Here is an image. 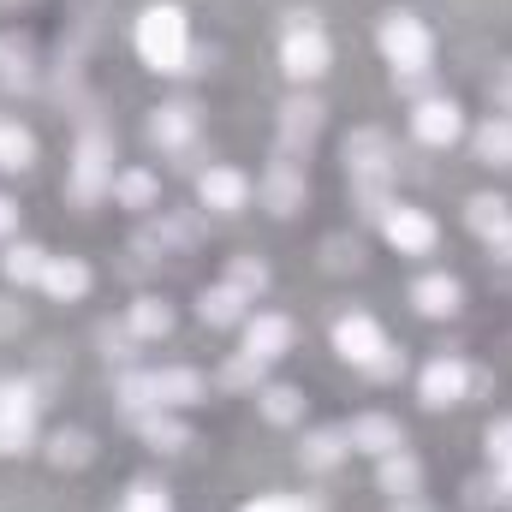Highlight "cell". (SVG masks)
Masks as SVG:
<instances>
[{"label": "cell", "instance_id": "1", "mask_svg": "<svg viewBox=\"0 0 512 512\" xmlns=\"http://www.w3.org/2000/svg\"><path fill=\"white\" fill-rule=\"evenodd\" d=\"M393 167H399V155H393L387 131L358 126L346 137V179H352V197H358V209L370 221H382L393 209Z\"/></svg>", "mask_w": 512, "mask_h": 512}, {"label": "cell", "instance_id": "2", "mask_svg": "<svg viewBox=\"0 0 512 512\" xmlns=\"http://www.w3.org/2000/svg\"><path fill=\"white\" fill-rule=\"evenodd\" d=\"M137 54L149 72H191V24L179 6H143L137 18Z\"/></svg>", "mask_w": 512, "mask_h": 512}, {"label": "cell", "instance_id": "3", "mask_svg": "<svg viewBox=\"0 0 512 512\" xmlns=\"http://www.w3.org/2000/svg\"><path fill=\"white\" fill-rule=\"evenodd\" d=\"M334 352H340L352 370H370L376 382L399 376V358H393V346H387L382 322H376V316H364V310H352V316H340V322H334Z\"/></svg>", "mask_w": 512, "mask_h": 512}, {"label": "cell", "instance_id": "4", "mask_svg": "<svg viewBox=\"0 0 512 512\" xmlns=\"http://www.w3.org/2000/svg\"><path fill=\"white\" fill-rule=\"evenodd\" d=\"M376 42H382L393 78H417V72H429V60H435V36H429V24L411 18V12H387L382 30H376Z\"/></svg>", "mask_w": 512, "mask_h": 512}, {"label": "cell", "instance_id": "5", "mask_svg": "<svg viewBox=\"0 0 512 512\" xmlns=\"http://www.w3.org/2000/svg\"><path fill=\"white\" fill-rule=\"evenodd\" d=\"M114 197V143L102 126H84L78 149H72V203H102Z\"/></svg>", "mask_w": 512, "mask_h": 512}, {"label": "cell", "instance_id": "6", "mask_svg": "<svg viewBox=\"0 0 512 512\" xmlns=\"http://www.w3.org/2000/svg\"><path fill=\"white\" fill-rule=\"evenodd\" d=\"M328 60H334V48H328L322 24H316L310 12H292V24H286V36H280V66H286V78H292V84H316V78L328 72Z\"/></svg>", "mask_w": 512, "mask_h": 512}, {"label": "cell", "instance_id": "7", "mask_svg": "<svg viewBox=\"0 0 512 512\" xmlns=\"http://www.w3.org/2000/svg\"><path fill=\"white\" fill-rule=\"evenodd\" d=\"M36 441V387L0 382V453H30Z\"/></svg>", "mask_w": 512, "mask_h": 512}, {"label": "cell", "instance_id": "8", "mask_svg": "<svg viewBox=\"0 0 512 512\" xmlns=\"http://www.w3.org/2000/svg\"><path fill=\"white\" fill-rule=\"evenodd\" d=\"M382 239H387L399 256H429V251H435V239H441V227H435L423 209H405V203H393V209L382 215Z\"/></svg>", "mask_w": 512, "mask_h": 512}, {"label": "cell", "instance_id": "9", "mask_svg": "<svg viewBox=\"0 0 512 512\" xmlns=\"http://www.w3.org/2000/svg\"><path fill=\"white\" fill-rule=\"evenodd\" d=\"M251 191L256 185L239 167H227V161H215V167L197 173V197H203V209H215V215H239V209L251 203Z\"/></svg>", "mask_w": 512, "mask_h": 512}, {"label": "cell", "instance_id": "10", "mask_svg": "<svg viewBox=\"0 0 512 512\" xmlns=\"http://www.w3.org/2000/svg\"><path fill=\"white\" fill-rule=\"evenodd\" d=\"M465 387H471V370H465L459 358H429L423 376H417V399H423L429 411H447V405L465 399Z\"/></svg>", "mask_w": 512, "mask_h": 512}, {"label": "cell", "instance_id": "11", "mask_svg": "<svg viewBox=\"0 0 512 512\" xmlns=\"http://www.w3.org/2000/svg\"><path fill=\"white\" fill-rule=\"evenodd\" d=\"M411 131H417V143H429V149H447V143H459L465 114H459V102H447V96H429V102H417V108H411Z\"/></svg>", "mask_w": 512, "mask_h": 512}, {"label": "cell", "instance_id": "12", "mask_svg": "<svg viewBox=\"0 0 512 512\" xmlns=\"http://www.w3.org/2000/svg\"><path fill=\"white\" fill-rule=\"evenodd\" d=\"M304 191H310V185H304V167L280 149V161L262 173V203H268V215H298V209H304Z\"/></svg>", "mask_w": 512, "mask_h": 512}, {"label": "cell", "instance_id": "13", "mask_svg": "<svg viewBox=\"0 0 512 512\" xmlns=\"http://www.w3.org/2000/svg\"><path fill=\"white\" fill-rule=\"evenodd\" d=\"M346 441H352V453L387 459V453H399V447H405V429H399V417H387V411H364V417H352V423H346Z\"/></svg>", "mask_w": 512, "mask_h": 512}, {"label": "cell", "instance_id": "14", "mask_svg": "<svg viewBox=\"0 0 512 512\" xmlns=\"http://www.w3.org/2000/svg\"><path fill=\"white\" fill-rule=\"evenodd\" d=\"M292 340H298L292 316H274V310H262V316H245V352H251V358H262V364L286 358V352H292Z\"/></svg>", "mask_w": 512, "mask_h": 512}, {"label": "cell", "instance_id": "15", "mask_svg": "<svg viewBox=\"0 0 512 512\" xmlns=\"http://www.w3.org/2000/svg\"><path fill=\"white\" fill-rule=\"evenodd\" d=\"M465 221H471L477 239H489L501 256H512V203L507 197H489V191L471 197V203H465Z\"/></svg>", "mask_w": 512, "mask_h": 512}, {"label": "cell", "instance_id": "16", "mask_svg": "<svg viewBox=\"0 0 512 512\" xmlns=\"http://www.w3.org/2000/svg\"><path fill=\"white\" fill-rule=\"evenodd\" d=\"M322 102L316 96H292L286 108H280V149L286 155H298V149H310L316 143V131H322Z\"/></svg>", "mask_w": 512, "mask_h": 512}, {"label": "cell", "instance_id": "17", "mask_svg": "<svg viewBox=\"0 0 512 512\" xmlns=\"http://www.w3.org/2000/svg\"><path fill=\"white\" fill-rule=\"evenodd\" d=\"M149 137H155L161 149L185 155V149L197 143V108H185V102H167V108H155V114H149Z\"/></svg>", "mask_w": 512, "mask_h": 512}, {"label": "cell", "instance_id": "18", "mask_svg": "<svg viewBox=\"0 0 512 512\" xmlns=\"http://www.w3.org/2000/svg\"><path fill=\"white\" fill-rule=\"evenodd\" d=\"M203 393H209L203 370H185V364H167V370H155V399H161L167 411H185V405H197Z\"/></svg>", "mask_w": 512, "mask_h": 512}, {"label": "cell", "instance_id": "19", "mask_svg": "<svg viewBox=\"0 0 512 512\" xmlns=\"http://www.w3.org/2000/svg\"><path fill=\"white\" fill-rule=\"evenodd\" d=\"M42 292L60 298V304L84 298V292H90V262H78V256H48V268H42Z\"/></svg>", "mask_w": 512, "mask_h": 512}, {"label": "cell", "instance_id": "20", "mask_svg": "<svg viewBox=\"0 0 512 512\" xmlns=\"http://www.w3.org/2000/svg\"><path fill=\"white\" fill-rule=\"evenodd\" d=\"M459 298H465V292H459L453 274H423V280L411 286V304H417L423 316H435V322H441V316H459Z\"/></svg>", "mask_w": 512, "mask_h": 512}, {"label": "cell", "instance_id": "21", "mask_svg": "<svg viewBox=\"0 0 512 512\" xmlns=\"http://www.w3.org/2000/svg\"><path fill=\"white\" fill-rule=\"evenodd\" d=\"M137 435L155 447V453H179V447H191V429L167 411V405H155V411H143L137 417Z\"/></svg>", "mask_w": 512, "mask_h": 512}, {"label": "cell", "instance_id": "22", "mask_svg": "<svg viewBox=\"0 0 512 512\" xmlns=\"http://www.w3.org/2000/svg\"><path fill=\"white\" fill-rule=\"evenodd\" d=\"M346 453H352L346 429H310V435H304V447H298V465H304V471H334Z\"/></svg>", "mask_w": 512, "mask_h": 512}, {"label": "cell", "instance_id": "23", "mask_svg": "<svg viewBox=\"0 0 512 512\" xmlns=\"http://www.w3.org/2000/svg\"><path fill=\"white\" fill-rule=\"evenodd\" d=\"M245 292H233L227 280L221 286H203V298H197V316L209 322V328H233V322H245Z\"/></svg>", "mask_w": 512, "mask_h": 512}, {"label": "cell", "instance_id": "24", "mask_svg": "<svg viewBox=\"0 0 512 512\" xmlns=\"http://www.w3.org/2000/svg\"><path fill=\"white\" fill-rule=\"evenodd\" d=\"M126 328L137 340H167L173 334V304H161V298H137L126 310Z\"/></svg>", "mask_w": 512, "mask_h": 512}, {"label": "cell", "instance_id": "25", "mask_svg": "<svg viewBox=\"0 0 512 512\" xmlns=\"http://www.w3.org/2000/svg\"><path fill=\"white\" fill-rule=\"evenodd\" d=\"M477 155L489 167H512V114H489L477 126Z\"/></svg>", "mask_w": 512, "mask_h": 512}, {"label": "cell", "instance_id": "26", "mask_svg": "<svg viewBox=\"0 0 512 512\" xmlns=\"http://www.w3.org/2000/svg\"><path fill=\"white\" fill-rule=\"evenodd\" d=\"M155 197H161L155 173H143V167L114 173V203H120V209H155Z\"/></svg>", "mask_w": 512, "mask_h": 512}, {"label": "cell", "instance_id": "27", "mask_svg": "<svg viewBox=\"0 0 512 512\" xmlns=\"http://www.w3.org/2000/svg\"><path fill=\"white\" fill-rule=\"evenodd\" d=\"M42 268H48V251L42 245H12V251L0 256V274L12 286H42Z\"/></svg>", "mask_w": 512, "mask_h": 512}, {"label": "cell", "instance_id": "28", "mask_svg": "<svg viewBox=\"0 0 512 512\" xmlns=\"http://www.w3.org/2000/svg\"><path fill=\"white\" fill-rule=\"evenodd\" d=\"M36 161V137L18 126V120H0V167L6 173H24Z\"/></svg>", "mask_w": 512, "mask_h": 512}, {"label": "cell", "instance_id": "29", "mask_svg": "<svg viewBox=\"0 0 512 512\" xmlns=\"http://www.w3.org/2000/svg\"><path fill=\"white\" fill-rule=\"evenodd\" d=\"M90 459H96V447H90L84 429H60V435L48 441V465H60V471H78V465H90Z\"/></svg>", "mask_w": 512, "mask_h": 512}, {"label": "cell", "instance_id": "30", "mask_svg": "<svg viewBox=\"0 0 512 512\" xmlns=\"http://www.w3.org/2000/svg\"><path fill=\"white\" fill-rule=\"evenodd\" d=\"M227 286L245 292L256 304V298L268 292V262H262V256H227Z\"/></svg>", "mask_w": 512, "mask_h": 512}, {"label": "cell", "instance_id": "31", "mask_svg": "<svg viewBox=\"0 0 512 512\" xmlns=\"http://www.w3.org/2000/svg\"><path fill=\"white\" fill-rule=\"evenodd\" d=\"M120 405H126L131 417L155 411V405H161V399H155V370H126V376H120Z\"/></svg>", "mask_w": 512, "mask_h": 512}, {"label": "cell", "instance_id": "32", "mask_svg": "<svg viewBox=\"0 0 512 512\" xmlns=\"http://www.w3.org/2000/svg\"><path fill=\"white\" fill-rule=\"evenodd\" d=\"M376 477H382V489H387V495H411L423 471H417V459H411V453L399 447V453H387V459H382V471H376Z\"/></svg>", "mask_w": 512, "mask_h": 512}, {"label": "cell", "instance_id": "33", "mask_svg": "<svg viewBox=\"0 0 512 512\" xmlns=\"http://www.w3.org/2000/svg\"><path fill=\"white\" fill-rule=\"evenodd\" d=\"M256 399H262V417L268 423H298L304 417V393L298 387H262Z\"/></svg>", "mask_w": 512, "mask_h": 512}, {"label": "cell", "instance_id": "34", "mask_svg": "<svg viewBox=\"0 0 512 512\" xmlns=\"http://www.w3.org/2000/svg\"><path fill=\"white\" fill-rule=\"evenodd\" d=\"M262 382V358H251V352H239L233 364H221V387H233V393H245V387Z\"/></svg>", "mask_w": 512, "mask_h": 512}, {"label": "cell", "instance_id": "35", "mask_svg": "<svg viewBox=\"0 0 512 512\" xmlns=\"http://www.w3.org/2000/svg\"><path fill=\"white\" fill-rule=\"evenodd\" d=\"M126 512H173V495L155 489V483H137V489L126 495Z\"/></svg>", "mask_w": 512, "mask_h": 512}, {"label": "cell", "instance_id": "36", "mask_svg": "<svg viewBox=\"0 0 512 512\" xmlns=\"http://www.w3.org/2000/svg\"><path fill=\"white\" fill-rule=\"evenodd\" d=\"M483 441H489V459H495V465H501V459H512V417H495Z\"/></svg>", "mask_w": 512, "mask_h": 512}, {"label": "cell", "instance_id": "37", "mask_svg": "<svg viewBox=\"0 0 512 512\" xmlns=\"http://www.w3.org/2000/svg\"><path fill=\"white\" fill-rule=\"evenodd\" d=\"M239 512H310V501H298V495H256Z\"/></svg>", "mask_w": 512, "mask_h": 512}, {"label": "cell", "instance_id": "38", "mask_svg": "<svg viewBox=\"0 0 512 512\" xmlns=\"http://www.w3.org/2000/svg\"><path fill=\"white\" fill-rule=\"evenodd\" d=\"M328 268H358V245H346V239H328Z\"/></svg>", "mask_w": 512, "mask_h": 512}, {"label": "cell", "instance_id": "39", "mask_svg": "<svg viewBox=\"0 0 512 512\" xmlns=\"http://www.w3.org/2000/svg\"><path fill=\"white\" fill-rule=\"evenodd\" d=\"M495 108H501V114H512V60L495 72Z\"/></svg>", "mask_w": 512, "mask_h": 512}, {"label": "cell", "instance_id": "40", "mask_svg": "<svg viewBox=\"0 0 512 512\" xmlns=\"http://www.w3.org/2000/svg\"><path fill=\"white\" fill-rule=\"evenodd\" d=\"M12 227H18V203H12V197H0V239H6Z\"/></svg>", "mask_w": 512, "mask_h": 512}]
</instances>
